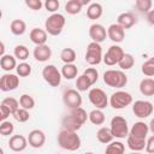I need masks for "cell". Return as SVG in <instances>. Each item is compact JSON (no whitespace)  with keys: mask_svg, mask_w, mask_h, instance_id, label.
I'll use <instances>...</instances> for the list:
<instances>
[{"mask_svg":"<svg viewBox=\"0 0 154 154\" xmlns=\"http://www.w3.org/2000/svg\"><path fill=\"white\" fill-rule=\"evenodd\" d=\"M58 144L65 150L75 152L81 147V137L76 131L63 129L58 135Z\"/></svg>","mask_w":154,"mask_h":154,"instance_id":"obj_1","label":"cell"},{"mask_svg":"<svg viewBox=\"0 0 154 154\" xmlns=\"http://www.w3.org/2000/svg\"><path fill=\"white\" fill-rule=\"evenodd\" d=\"M66 24V19L61 13H52L45 22L46 31L52 36H58L61 34L64 26Z\"/></svg>","mask_w":154,"mask_h":154,"instance_id":"obj_2","label":"cell"},{"mask_svg":"<svg viewBox=\"0 0 154 154\" xmlns=\"http://www.w3.org/2000/svg\"><path fill=\"white\" fill-rule=\"evenodd\" d=\"M103 82L111 88L120 89L126 85L128 76L123 72V70H107L103 73Z\"/></svg>","mask_w":154,"mask_h":154,"instance_id":"obj_3","label":"cell"},{"mask_svg":"<svg viewBox=\"0 0 154 154\" xmlns=\"http://www.w3.org/2000/svg\"><path fill=\"white\" fill-rule=\"evenodd\" d=\"M109 129H111V131L116 138H125V137H128V135L130 132L129 126H128V122L122 116H116L112 118Z\"/></svg>","mask_w":154,"mask_h":154,"instance_id":"obj_4","label":"cell"},{"mask_svg":"<svg viewBox=\"0 0 154 154\" xmlns=\"http://www.w3.org/2000/svg\"><path fill=\"white\" fill-rule=\"evenodd\" d=\"M132 103V95L124 90H117L109 97V105L114 109H123L126 108Z\"/></svg>","mask_w":154,"mask_h":154,"instance_id":"obj_5","label":"cell"},{"mask_svg":"<svg viewBox=\"0 0 154 154\" xmlns=\"http://www.w3.org/2000/svg\"><path fill=\"white\" fill-rule=\"evenodd\" d=\"M102 58H103L102 48H101L100 43L91 41L87 47V52H85V57H84L85 61L89 65L94 66V65H99L102 61Z\"/></svg>","mask_w":154,"mask_h":154,"instance_id":"obj_6","label":"cell"},{"mask_svg":"<svg viewBox=\"0 0 154 154\" xmlns=\"http://www.w3.org/2000/svg\"><path fill=\"white\" fill-rule=\"evenodd\" d=\"M88 97L91 105L95 106V108H100V109L106 108L109 102L106 93L100 88H91L88 93Z\"/></svg>","mask_w":154,"mask_h":154,"instance_id":"obj_7","label":"cell"},{"mask_svg":"<svg viewBox=\"0 0 154 154\" xmlns=\"http://www.w3.org/2000/svg\"><path fill=\"white\" fill-rule=\"evenodd\" d=\"M153 111H154V107H153V103L150 101L137 100V101H135L132 103V112L140 119L148 118L149 116H152Z\"/></svg>","mask_w":154,"mask_h":154,"instance_id":"obj_8","label":"cell"},{"mask_svg":"<svg viewBox=\"0 0 154 154\" xmlns=\"http://www.w3.org/2000/svg\"><path fill=\"white\" fill-rule=\"evenodd\" d=\"M42 77L51 87H58L61 82L63 75L54 65H47L42 70Z\"/></svg>","mask_w":154,"mask_h":154,"instance_id":"obj_9","label":"cell"},{"mask_svg":"<svg viewBox=\"0 0 154 154\" xmlns=\"http://www.w3.org/2000/svg\"><path fill=\"white\" fill-rule=\"evenodd\" d=\"M124 54H125V52L123 51V48H122L120 46L113 45V46H111V47L107 49V52H106V54L103 55L102 60H103V63H105L106 65L113 66V65H117V64L120 61V59L123 58Z\"/></svg>","mask_w":154,"mask_h":154,"instance_id":"obj_10","label":"cell"},{"mask_svg":"<svg viewBox=\"0 0 154 154\" xmlns=\"http://www.w3.org/2000/svg\"><path fill=\"white\" fill-rule=\"evenodd\" d=\"M63 101H64L65 106L69 107L70 109L81 107L82 106V96L79 94V90H76V89L65 90L63 94Z\"/></svg>","mask_w":154,"mask_h":154,"instance_id":"obj_11","label":"cell"},{"mask_svg":"<svg viewBox=\"0 0 154 154\" xmlns=\"http://www.w3.org/2000/svg\"><path fill=\"white\" fill-rule=\"evenodd\" d=\"M18 85H19L18 75L6 73V75L1 76V78H0V89L2 91H12V90L17 89Z\"/></svg>","mask_w":154,"mask_h":154,"instance_id":"obj_12","label":"cell"},{"mask_svg":"<svg viewBox=\"0 0 154 154\" xmlns=\"http://www.w3.org/2000/svg\"><path fill=\"white\" fill-rule=\"evenodd\" d=\"M89 36L94 42L101 43L107 37V30L102 24L94 23V24H91L89 26Z\"/></svg>","mask_w":154,"mask_h":154,"instance_id":"obj_13","label":"cell"},{"mask_svg":"<svg viewBox=\"0 0 154 154\" xmlns=\"http://www.w3.org/2000/svg\"><path fill=\"white\" fill-rule=\"evenodd\" d=\"M107 36L108 38L114 42V43H119L124 40L125 37V29L119 25L118 23H114V24H111L108 28H107Z\"/></svg>","mask_w":154,"mask_h":154,"instance_id":"obj_14","label":"cell"},{"mask_svg":"<svg viewBox=\"0 0 154 154\" xmlns=\"http://www.w3.org/2000/svg\"><path fill=\"white\" fill-rule=\"evenodd\" d=\"M28 142H29V146L32 148H36V149L41 148L46 142V135L42 130H38V129L31 130L28 135Z\"/></svg>","mask_w":154,"mask_h":154,"instance_id":"obj_15","label":"cell"},{"mask_svg":"<svg viewBox=\"0 0 154 154\" xmlns=\"http://www.w3.org/2000/svg\"><path fill=\"white\" fill-rule=\"evenodd\" d=\"M32 54H34V58L37 61L45 63V61H47V60L51 59V57H52V49L46 43L45 45H38V46H36L34 48Z\"/></svg>","mask_w":154,"mask_h":154,"instance_id":"obj_16","label":"cell"},{"mask_svg":"<svg viewBox=\"0 0 154 154\" xmlns=\"http://www.w3.org/2000/svg\"><path fill=\"white\" fill-rule=\"evenodd\" d=\"M28 138H25L23 135H13L10 137L8 147L13 152H23L28 146Z\"/></svg>","mask_w":154,"mask_h":154,"instance_id":"obj_17","label":"cell"},{"mask_svg":"<svg viewBox=\"0 0 154 154\" xmlns=\"http://www.w3.org/2000/svg\"><path fill=\"white\" fill-rule=\"evenodd\" d=\"M146 143H147V140L146 138L137 137V136H134L131 134H129L128 137H126V144L134 152H141V150H143L146 148Z\"/></svg>","mask_w":154,"mask_h":154,"instance_id":"obj_18","label":"cell"},{"mask_svg":"<svg viewBox=\"0 0 154 154\" xmlns=\"http://www.w3.org/2000/svg\"><path fill=\"white\" fill-rule=\"evenodd\" d=\"M136 22H137L136 16L132 12H123L117 18V23L122 25L124 29H130L136 24Z\"/></svg>","mask_w":154,"mask_h":154,"instance_id":"obj_19","label":"cell"},{"mask_svg":"<svg viewBox=\"0 0 154 154\" xmlns=\"http://www.w3.org/2000/svg\"><path fill=\"white\" fill-rule=\"evenodd\" d=\"M47 31L43 30V29H40V28H34L31 29L30 34H29V37L31 40L32 43H35L36 46L38 45H45L46 41H47Z\"/></svg>","mask_w":154,"mask_h":154,"instance_id":"obj_20","label":"cell"},{"mask_svg":"<svg viewBox=\"0 0 154 154\" xmlns=\"http://www.w3.org/2000/svg\"><path fill=\"white\" fill-rule=\"evenodd\" d=\"M61 125H63V129H66V130H71V131H77L82 128V123L76 118L73 117L71 113L66 117L63 118L61 120Z\"/></svg>","mask_w":154,"mask_h":154,"instance_id":"obj_21","label":"cell"},{"mask_svg":"<svg viewBox=\"0 0 154 154\" xmlns=\"http://www.w3.org/2000/svg\"><path fill=\"white\" fill-rule=\"evenodd\" d=\"M149 132V125L146 124L144 122H136L132 128L130 129V132L131 135L134 136H137V137H142V138H147V135Z\"/></svg>","mask_w":154,"mask_h":154,"instance_id":"obj_22","label":"cell"},{"mask_svg":"<svg viewBox=\"0 0 154 154\" xmlns=\"http://www.w3.org/2000/svg\"><path fill=\"white\" fill-rule=\"evenodd\" d=\"M16 57L11 55V54H4L0 58V66L4 71H12L13 69L17 67V61H16Z\"/></svg>","mask_w":154,"mask_h":154,"instance_id":"obj_23","label":"cell"},{"mask_svg":"<svg viewBox=\"0 0 154 154\" xmlns=\"http://www.w3.org/2000/svg\"><path fill=\"white\" fill-rule=\"evenodd\" d=\"M140 91L144 96L154 95V79L153 78H143L140 82Z\"/></svg>","mask_w":154,"mask_h":154,"instance_id":"obj_24","label":"cell"},{"mask_svg":"<svg viewBox=\"0 0 154 154\" xmlns=\"http://www.w3.org/2000/svg\"><path fill=\"white\" fill-rule=\"evenodd\" d=\"M96 138H97V141H99L100 143L108 144L109 142L113 141L114 136H113V134H112V131H111L109 128L102 126V128H100V129L97 130V132H96Z\"/></svg>","mask_w":154,"mask_h":154,"instance_id":"obj_25","label":"cell"},{"mask_svg":"<svg viewBox=\"0 0 154 154\" xmlns=\"http://www.w3.org/2000/svg\"><path fill=\"white\" fill-rule=\"evenodd\" d=\"M103 13L102 5L99 2H91L87 8V16L89 19H99Z\"/></svg>","mask_w":154,"mask_h":154,"instance_id":"obj_26","label":"cell"},{"mask_svg":"<svg viewBox=\"0 0 154 154\" xmlns=\"http://www.w3.org/2000/svg\"><path fill=\"white\" fill-rule=\"evenodd\" d=\"M10 30L13 35L20 36L26 31V24L22 19H13L10 24Z\"/></svg>","mask_w":154,"mask_h":154,"instance_id":"obj_27","label":"cell"},{"mask_svg":"<svg viewBox=\"0 0 154 154\" xmlns=\"http://www.w3.org/2000/svg\"><path fill=\"white\" fill-rule=\"evenodd\" d=\"M77 73H78V69L73 63L65 64L61 67V75L65 79H73L75 77H77Z\"/></svg>","mask_w":154,"mask_h":154,"instance_id":"obj_28","label":"cell"},{"mask_svg":"<svg viewBox=\"0 0 154 154\" xmlns=\"http://www.w3.org/2000/svg\"><path fill=\"white\" fill-rule=\"evenodd\" d=\"M105 113L100 108H95L89 113V120L94 125H102L105 123Z\"/></svg>","mask_w":154,"mask_h":154,"instance_id":"obj_29","label":"cell"},{"mask_svg":"<svg viewBox=\"0 0 154 154\" xmlns=\"http://www.w3.org/2000/svg\"><path fill=\"white\" fill-rule=\"evenodd\" d=\"M125 152V144L120 141H112L106 147V153L109 154H123Z\"/></svg>","mask_w":154,"mask_h":154,"instance_id":"obj_30","label":"cell"},{"mask_svg":"<svg viewBox=\"0 0 154 154\" xmlns=\"http://www.w3.org/2000/svg\"><path fill=\"white\" fill-rule=\"evenodd\" d=\"M83 5L79 0H69L65 5V11L69 13V14H78L82 10Z\"/></svg>","mask_w":154,"mask_h":154,"instance_id":"obj_31","label":"cell"},{"mask_svg":"<svg viewBox=\"0 0 154 154\" xmlns=\"http://www.w3.org/2000/svg\"><path fill=\"white\" fill-rule=\"evenodd\" d=\"M91 85H93L91 81H90V79H89L84 73L77 77V81H76L77 90H79V91H87Z\"/></svg>","mask_w":154,"mask_h":154,"instance_id":"obj_32","label":"cell"},{"mask_svg":"<svg viewBox=\"0 0 154 154\" xmlns=\"http://www.w3.org/2000/svg\"><path fill=\"white\" fill-rule=\"evenodd\" d=\"M13 55L18 59V60H22V61H25L28 58H29V49L26 46L24 45H17L13 49Z\"/></svg>","mask_w":154,"mask_h":154,"instance_id":"obj_33","label":"cell"},{"mask_svg":"<svg viewBox=\"0 0 154 154\" xmlns=\"http://www.w3.org/2000/svg\"><path fill=\"white\" fill-rule=\"evenodd\" d=\"M120 70H130L134 65H135V58L130 54V53H125L123 55V58L120 59V61L118 63Z\"/></svg>","mask_w":154,"mask_h":154,"instance_id":"obj_34","label":"cell"},{"mask_svg":"<svg viewBox=\"0 0 154 154\" xmlns=\"http://www.w3.org/2000/svg\"><path fill=\"white\" fill-rule=\"evenodd\" d=\"M60 59L65 64H71L76 60V52L72 48H64L60 52Z\"/></svg>","mask_w":154,"mask_h":154,"instance_id":"obj_35","label":"cell"},{"mask_svg":"<svg viewBox=\"0 0 154 154\" xmlns=\"http://www.w3.org/2000/svg\"><path fill=\"white\" fill-rule=\"evenodd\" d=\"M12 116H13V118H14L17 122H19V123H25V122H28V120H29V118H30L29 109L23 108V107L17 108Z\"/></svg>","mask_w":154,"mask_h":154,"instance_id":"obj_36","label":"cell"},{"mask_svg":"<svg viewBox=\"0 0 154 154\" xmlns=\"http://www.w3.org/2000/svg\"><path fill=\"white\" fill-rule=\"evenodd\" d=\"M19 105H20V107H23V108L32 109L34 106H35V100H34V97H32L31 95H29V94H23V95H20V97H19Z\"/></svg>","mask_w":154,"mask_h":154,"instance_id":"obj_37","label":"cell"},{"mask_svg":"<svg viewBox=\"0 0 154 154\" xmlns=\"http://www.w3.org/2000/svg\"><path fill=\"white\" fill-rule=\"evenodd\" d=\"M142 73L147 77H152L154 76V57L149 58L147 61H144L142 64Z\"/></svg>","mask_w":154,"mask_h":154,"instance_id":"obj_38","label":"cell"},{"mask_svg":"<svg viewBox=\"0 0 154 154\" xmlns=\"http://www.w3.org/2000/svg\"><path fill=\"white\" fill-rule=\"evenodd\" d=\"M16 71H17V75L19 77H26L31 73V66H30V64H28L25 61H22L17 65Z\"/></svg>","mask_w":154,"mask_h":154,"instance_id":"obj_39","label":"cell"},{"mask_svg":"<svg viewBox=\"0 0 154 154\" xmlns=\"http://www.w3.org/2000/svg\"><path fill=\"white\" fill-rule=\"evenodd\" d=\"M73 117H76L82 124H84L87 122V119H89V114H87L85 109L82 108V107H77V108H72L71 112H70Z\"/></svg>","mask_w":154,"mask_h":154,"instance_id":"obj_40","label":"cell"},{"mask_svg":"<svg viewBox=\"0 0 154 154\" xmlns=\"http://www.w3.org/2000/svg\"><path fill=\"white\" fill-rule=\"evenodd\" d=\"M14 130V125L8 122V120H2L1 124H0V134L2 136H8V135H12Z\"/></svg>","mask_w":154,"mask_h":154,"instance_id":"obj_41","label":"cell"},{"mask_svg":"<svg viewBox=\"0 0 154 154\" xmlns=\"http://www.w3.org/2000/svg\"><path fill=\"white\" fill-rule=\"evenodd\" d=\"M1 103L5 105V106L11 111L12 114L14 113V111H16L17 108H19V101H17L14 97H5V99L1 101Z\"/></svg>","mask_w":154,"mask_h":154,"instance_id":"obj_42","label":"cell"},{"mask_svg":"<svg viewBox=\"0 0 154 154\" xmlns=\"http://www.w3.org/2000/svg\"><path fill=\"white\" fill-rule=\"evenodd\" d=\"M136 8L140 12L148 13L152 10V0H136Z\"/></svg>","mask_w":154,"mask_h":154,"instance_id":"obj_43","label":"cell"},{"mask_svg":"<svg viewBox=\"0 0 154 154\" xmlns=\"http://www.w3.org/2000/svg\"><path fill=\"white\" fill-rule=\"evenodd\" d=\"M43 6H45V8H46L48 12L55 13V12L59 10L60 4H59V0H45Z\"/></svg>","mask_w":154,"mask_h":154,"instance_id":"obj_44","label":"cell"},{"mask_svg":"<svg viewBox=\"0 0 154 154\" xmlns=\"http://www.w3.org/2000/svg\"><path fill=\"white\" fill-rule=\"evenodd\" d=\"M83 73L91 81L93 84H95L97 82V79H99V72H97V70L95 67H88L87 70H84Z\"/></svg>","mask_w":154,"mask_h":154,"instance_id":"obj_45","label":"cell"},{"mask_svg":"<svg viewBox=\"0 0 154 154\" xmlns=\"http://www.w3.org/2000/svg\"><path fill=\"white\" fill-rule=\"evenodd\" d=\"M24 2L32 11H40L43 6V2L41 0H24Z\"/></svg>","mask_w":154,"mask_h":154,"instance_id":"obj_46","label":"cell"},{"mask_svg":"<svg viewBox=\"0 0 154 154\" xmlns=\"http://www.w3.org/2000/svg\"><path fill=\"white\" fill-rule=\"evenodd\" d=\"M10 114H12L11 113V111L5 106V105H0V120L2 122V120H6L7 119V117H10Z\"/></svg>","mask_w":154,"mask_h":154,"instance_id":"obj_47","label":"cell"},{"mask_svg":"<svg viewBox=\"0 0 154 154\" xmlns=\"http://www.w3.org/2000/svg\"><path fill=\"white\" fill-rule=\"evenodd\" d=\"M146 152L147 153H150V154H154V135L150 136L148 140H147V143H146Z\"/></svg>","mask_w":154,"mask_h":154,"instance_id":"obj_48","label":"cell"},{"mask_svg":"<svg viewBox=\"0 0 154 154\" xmlns=\"http://www.w3.org/2000/svg\"><path fill=\"white\" fill-rule=\"evenodd\" d=\"M147 20H148L152 25H154V10H150V11L147 13Z\"/></svg>","mask_w":154,"mask_h":154,"instance_id":"obj_49","label":"cell"},{"mask_svg":"<svg viewBox=\"0 0 154 154\" xmlns=\"http://www.w3.org/2000/svg\"><path fill=\"white\" fill-rule=\"evenodd\" d=\"M148 125H149V131H150V132L154 135V118L150 120V123H149Z\"/></svg>","mask_w":154,"mask_h":154,"instance_id":"obj_50","label":"cell"},{"mask_svg":"<svg viewBox=\"0 0 154 154\" xmlns=\"http://www.w3.org/2000/svg\"><path fill=\"white\" fill-rule=\"evenodd\" d=\"M5 54V45L4 42H1V49H0V57H2Z\"/></svg>","mask_w":154,"mask_h":154,"instance_id":"obj_51","label":"cell"},{"mask_svg":"<svg viewBox=\"0 0 154 154\" xmlns=\"http://www.w3.org/2000/svg\"><path fill=\"white\" fill-rule=\"evenodd\" d=\"M81 2H82V5L83 6H87V5H90V2H91V0H79Z\"/></svg>","mask_w":154,"mask_h":154,"instance_id":"obj_52","label":"cell"}]
</instances>
